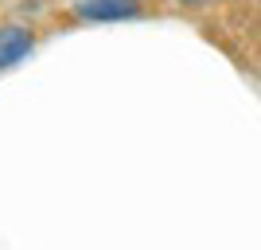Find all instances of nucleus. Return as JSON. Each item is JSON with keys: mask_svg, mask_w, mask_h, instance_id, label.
Listing matches in <instances>:
<instances>
[{"mask_svg": "<svg viewBox=\"0 0 261 250\" xmlns=\"http://www.w3.org/2000/svg\"><path fill=\"white\" fill-rule=\"evenodd\" d=\"M179 4H207V0H179Z\"/></svg>", "mask_w": 261, "mask_h": 250, "instance_id": "nucleus-3", "label": "nucleus"}, {"mask_svg": "<svg viewBox=\"0 0 261 250\" xmlns=\"http://www.w3.org/2000/svg\"><path fill=\"white\" fill-rule=\"evenodd\" d=\"M137 0H78L74 12L82 20H129L137 16Z\"/></svg>", "mask_w": 261, "mask_h": 250, "instance_id": "nucleus-2", "label": "nucleus"}, {"mask_svg": "<svg viewBox=\"0 0 261 250\" xmlns=\"http://www.w3.org/2000/svg\"><path fill=\"white\" fill-rule=\"evenodd\" d=\"M32 47H35V35L28 28H16V24L0 28V71H12Z\"/></svg>", "mask_w": 261, "mask_h": 250, "instance_id": "nucleus-1", "label": "nucleus"}]
</instances>
